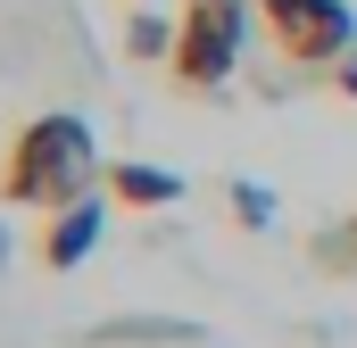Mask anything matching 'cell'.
<instances>
[{
    "mask_svg": "<svg viewBox=\"0 0 357 348\" xmlns=\"http://www.w3.org/2000/svg\"><path fill=\"white\" fill-rule=\"evenodd\" d=\"M91 166H100V141H91L84 116H67V108L25 116V125L8 133V158H0V199L59 216V207H75L91 191Z\"/></svg>",
    "mask_w": 357,
    "mask_h": 348,
    "instance_id": "1",
    "label": "cell"
},
{
    "mask_svg": "<svg viewBox=\"0 0 357 348\" xmlns=\"http://www.w3.org/2000/svg\"><path fill=\"white\" fill-rule=\"evenodd\" d=\"M250 0H183L175 17V50H167V75H175L183 100H208L241 67V33H250Z\"/></svg>",
    "mask_w": 357,
    "mask_h": 348,
    "instance_id": "2",
    "label": "cell"
},
{
    "mask_svg": "<svg viewBox=\"0 0 357 348\" xmlns=\"http://www.w3.org/2000/svg\"><path fill=\"white\" fill-rule=\"evenodd\" d=\"M258 33L274 42L282 67H341L357 50V8L349 0H250Z\"/></svg>",
    "mask_w": 357,
    "mask_h": 348,
    "instance_id": "3",
    "label": "cell"
},
{
    "mask_svg": "<svg viewBox=\"0 0 357 348\" xmlns=\"http://www.w3.org/2000/svg\"><path fill=\"white\" fill-rule=\"evenodd\" d=\"M100 224H108V216H100V199H75V207H59V216H50V232H42V265H50V274H67V265H84L91 249H100Z\"/></svg>",
    "mask_w": 357,
    "mask_h": 348,
    "instance_id": "4",
    "label": "cell"
},
{
    "mask_svg": "<svg viewBox=\"0 0 357 348\" xmlns=\"http://www.w3.org/2000/svg\"><path fill=\"white\" fill-rule=\"evenodd\" d=\"M108 199H125V207H175L183 174H167V166H108Z\"/></svg>",
    "mask_w": 357,
    "mask_h": 348,
    "instance_id": "5",
    "label": "cell"
},
{
    "mask_svg": "<svg viewBox=\"0 0 357 348\" xmlns=\"http://www.w3.org/2000/svg\"><path fill=\"white\" fill-rule=\"evenodd\" d=\"M316 265L324 274H357V216H341L333 232H316Z\"/></svg>",
    "mask_w": 357,
    "mask_h": 348,
    "instance_id": "6",
    "label": "cell"
},
{
    "mask_svg": "<svg viewBox=\"0 0 357 348\" xmlns=\"http://www.w3.org/2000/svg\"><path fill=\"white\" fill-rule=\"evenodd\" d=\"M233 224H241V232H266L274 224V191L266 182H233Z\"/></svg>",
    "mask_w": 357,
    "mask_h": 348,
    "instance_id": "7",
    "label": "cell"
},
{
    "mask_svg": "<svg viewBox=\"0 0 357 348\" xmlns=\"http://www.w3.org/2000/svg\"><path fill=\"white\" fill-rule=\"evenodd\" d=\"M125 50H133V58H158V50H175V25H158V17H133Z\"/></svg>",
    "mask_w": 357,
    "mask_h": 348,
    "instance_id": "8",
    "label": "cell"
},
{
    "mask_svg": "<svg viewBox=\"0 0 357 348\" xmlns=\"http://www.w3.org/2000/svg\"><path fill=\"white\" fill-rule=\"evenodd\" d=\"M333 91H341V100H357V58H341V67H333Z\"/></svg>",
    "mask_w": 357,
    "mask_h": 348,
    "instance_id": "9",
    "label": "cell"
},
{
    "mask_svg": "<svg viewBox=\"0 0 357 348\" xmlns=\"http://www.w3.org/2000/svg\"><path fill=\"white\" fill-rule=\"evenodd\" d=\"M0 265H8V232H0Z\"/></svg>",
    "mask_w": 357,
    "mask_h": 348,
    "instance_id": "10",
    "label": "cell"
}]
</instances>
